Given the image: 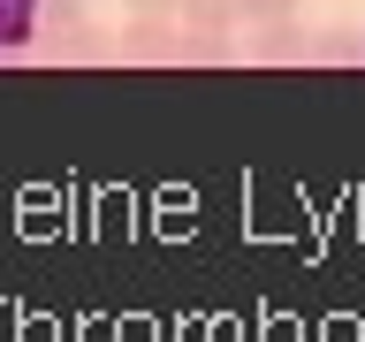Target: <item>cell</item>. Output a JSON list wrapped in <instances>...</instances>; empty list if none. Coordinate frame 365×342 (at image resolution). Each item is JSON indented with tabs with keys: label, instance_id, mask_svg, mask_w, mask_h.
I'll list each match as a JSON object with an SVG mask.
<instances>
[{
	"label": "cell",
	"instance_id": "obj_1",
	"mask_svg": "<svg viewBox=\"0 0 365 342\" xmlns=\"http://www.w3.org/2000/svg\"><path fill=\"white\" fill-rule=\"evenodd\" d=\"M175 23H182V31H205V38H221V31H236L244 16H236V0H182Z\"/></svg>",
	"mask_w": 365,
	"mask_h": 342
},
{
	"label": "cell",
	"instance_id": "obj_2",
	"mask_svg": "<svg viewBox=\"0 0 365 342\" xmlns=\"http://www.w3.org/2000/svg\"><path fill=\"white\" fill-rule=\"evenodd\" d=\"M38 38V0H0V53H23Z\"/></svg>",
	"mask_w": 365,
	"mask_h": 342
},
{
	"label": "cell",
	"instance_id": "obj_3",
	"mask_svg": "<svg viewBox=\"0 0 365 342\" xmlns=\"http://www.w3.org/2000/svg\"><path fill=\"white\" fill-rule=\"evenodd\" d=\"M297 8H304V0H236V16H244V23H259V31H289V23H297Z\"/></svg>",
	"mask_w": 365,
	"mask_h": 342
},
{
	"label": "cell",
	"instance_id": "obj_5",
	"mask_svg": "<svg viewBox=\"0 0 365 342\" xmlns=\"http://www.w3.org/2000/svg\"><path fill=\"white\" fill-rule=\"evenodd\" d=\"M175 8H182V0H130L137 23H175Z\"/></svg>",
	"mask_w": 365,
	"mask_h": 342
},
{
	"label": "cell",
	"instance_id": "obj_4",
	"mask_svg": "<svg viewBox=\"0 0 365 342\" xmlns=\"http://www.w3.org/2000/svg\"><path fill=\"white\" fill-rule=\"evenodd\" d=\"M91 0H38V31H84Z\"/></svg>",
	"mask_w": 365,
	"mask_h": 342
}]
</instances>
